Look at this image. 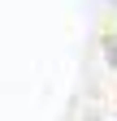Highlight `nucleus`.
<instances>
[{
	"label": "nucleus",
	"mask_w": 117,
	"mask_h": 121,
	"mask_svg": "<svg viewBox=\"0 0 117 121\" xmlns=\"http://www.w3.org/2000/svg\"><path fill=\"white\" fill-rule=\"evenodd\" d=\"M108 60H113V65H117V43H108Z\"/></svg>",
	"instance_id": "1"
}]
</instances>
